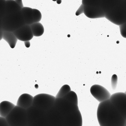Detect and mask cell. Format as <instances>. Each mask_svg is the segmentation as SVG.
Returning <instances> with one entry per match:
<instances>
[{
  "mask_svg": "<svg viewBox=\"0 0 126 126\" xmlns=\"http://www.w3.org/2000/svg\"><path fill=\"white\" fill-rule=\"evenodd\" d=\"M82 5V4L81 5V6H80L77 11L76 13V16H78L83 13V6Z\"/></svg>",
  "mask_w": 126,
  "mask_h": 126,
  "instance_id": "obj_23",
  "label": "cell"
},
{
  "mask_svg": "<svg viewBox=\"0 0 126 126\" xmlns=\"http://www.w3.org/2000/svg\"><path fill=\"white\" fill-rule=\"evenodd\" d=\"M33 97L29 94H23L19 97L16 105L26 110L32 106Z\"/></svg>",
  "mask_w": 126,
  "mask_h": 126,
  "instance_id": "obj_12",
  "label": "cell"
},
{
  "mask_svg": "<svg viewBox=\"0 0 126 126\" xmlns=\"http://www.w3.org/2000/svg\"><path fill=\"white\" fill-rule=\"evenodd\" d=\"M26 24L29 25L33 23L32 9L24 7L21 10Z\"/></svg>",
  "mask_w": 126,
  "mask_h": 126,
  "instance_id": "obj_15",
  "label": "cell"
},
{
  "mask_svg": "<svg viewBox=\"0 0 126 126\" xmlns=\"http://www.w3.org/2000/svg\"><path fill=\"white\" fill-rule=\"evenodd\" d=\"M5 118L9 126H28L26 110L16 105Z\"/></svg>",
  "mask_w": 126,
  "mask_h": 126,
  "instance_id": "obj_3",
  "label": "cell"
},
{
  "mask_svg": "<svg viewBox=\"0 0 126 126\" xmlns=\"http://www.w3.org/2000/svg\"><path fill=\"white\" fill-rule=\"evenodd\" d=\"M12 32L18 40L22 41H29L33 37L29 25L25 24Z\"/></svg>",
  "mask_w": 126,
  "mask_h": 126,
  "instance_id": "obj_11",
  "label": "cell"
},
{
  "mask_svg": "<svg viewBox=\"0 0 126 126\" xmlns=\"http://www.w3.org/2000/svg\"><path fill=\"white\" fill-rule=\"evenodd\" d=\"M3 31L2 39L7 42L11 48H14L18 39L12 32Z\"/></svg>",
  "mask_w": 126,
  "mask_h": 126,
  "instance_id": "obj_14",
  "label": "cell"
},
{
  "mask_svg": "<svg viewBox=\"0 0 126 126\" xmlns=\"http://www.w3.org/2000/svg\"><path fill=\"white\" fill-rule=\"evenodd\" d=\"M53 107L64 117L79 110L78 105L62 98H56Z\"/></svg>",
  "mask_w": 126,
  "mask_h": 126,
  "instance_id": "obj_6",
  "label": "cell"
},
{
  "mask_svg": "<svg viewBox=\"0 0 126 126\" xmlns=\"http://www.w3.org/2000/svg\"></svg>",
  "mask_w": 126,
  "mask_h": 126,
  "instance_id": "obj_28",
  "label": "cell"
},
{
  "mask_svg": "<svg viewBox=\"0 0 126 126\" xmlns=\"http://www.w3.org/2000/svg\"><path fill=\"white\" fill-rule=\"evenodd\" d=\"M30 25L33 36H40L43 34L44 28L40 22L33 23Z\"/></svg>",
  "mask_w": 126,
  "mask_h": 126,
  "instance_id": "obj_17",
  "label": "cell"
},
{
  "mask_svg": "<svg viewBox=\"0 0 126 126\" xmlns=\"http://www.w3.org/2000/svg\"><path fill=\"white\" fill-rule=\"evenodd\" d=\"M61 1V0H60V1H59V0H57V1L59 2H58L57 3H58V4H60V3H61V2H60V1Z\"/></svg>",
  "mask_w": 126,
  "mask_h": 126,
  "instance_id": "obj_27",
  "label": "cell"
},
{
  "mask_svg": "<svg viewBox=\"0 0 126 126\" xmlns=\"http://www.w3.org/2000/svg\"><path fill=\"white\" fill-rule=\"evenodd\" d=\"M118 81V77L115 74L113 75L111 77V85L112 89L113 90L116 89Z\"/></svg>",
  "mask_w": 126,
  "mask_h": 126,
  "instance_id": "obj_21",
  "label": "cell"
},
{
  "mask_svg": "<svg viewBox=\"0 0 126 126\" xmlns=\"http://www.w3.org/2000/svg\"><path fill=\"white\" fill-rule=\"evenodd\" d=\"M26 110L28 126H47L49 124L47 112L32 106Z\"/></svg>",
  "mask_w": 126,
  "mask_h": 126,
  "instance_id": "obj_4",
  "label": "cell"
},
{
  "mask_svg": "<svg viewBox=\"0 0 126 126\" xmlns=\"http://www.w3.org/2000/svg\"><path fill=\"white\" fill-rule=\"evenodd\" d=\"M71 91L70 86L68 85L65 84L61 87L55 97L56 98H62Z\"/></svg>",
  "mask_w": 126,
  "mask_h": 126,
  "instance_id": "obj_19",
  "label": "cell"
},
{
  "mask_svg": "<svg viewBox=\"0 0 126 126\" xmlns=\"http://www.w3.org/2000/svg\"><path fill=\"white\" fill-rule=\"evenodd\" d=\"M97 116L100 126H125V119L109 99L100 102L98 106Z\"/></svg>",
  "mask_w": 126,
  "mask_h": 126,
  "instance_id": "obj_1",
  "label": "cell"
},
{
  "mask_svg": "<svg viewBox=\"0 0 126 126\" xmlns=\"http://www.w3.org/2000/svg\"><path fill=\"white\" fill-rule=\"evenodd\" d=\"M82 119L79 110L64 117L62 126H82Z\"/></svg>",
  "mask_w": 126,
  "mask_h": 126,
  "instance_id": "obj_9",
  "label": "cell"
},
{
  "mask_svg": "<svg viewBox=\"0 0 126 126\" xmlns=\"http://www.w3.org/2000/svg\"><path fill=\"white\" fill-rule=\"evenodd\" d=\"M62 98L72 103L78 105L77 95L76 93L73 91L71 90Z\"/></svg>",
  "mask_w": 126,
  "mask_h": 126,
  "instance_id": "obj_18",
  "label": "cell"
},
{
  "mask_svg": "<svg viewBox=\"0 0 126 126\" xmlns=\"http://www.w3.org/2000/svg\"><path fill=\"white\" fill-rule=\"evenodd\" d=\"M56 98L48 94H40L33 97L32 106L47 112L53 106Z\"/></svg>",
  "mask_w": 126,
  "mask_h": 126,
  "instance_id": "obj_5",
  "label": "cell"
},
{
  "mask_svg": "<svg viewBox=\"0 0 126 126\" xmlns=\"http://www.w3.org/2000/svg\"><path fill=\"white\" fill-rule=\"evenodd\" d=\"M33 23L39 22L41 20L42 15L40 11L35 9H32Z\"/></svg>",
  "mask_w": 126,
  "mask_h": 126,
  "instance_id": "obj_20",
  "label": "cell"
},
{
  "mask_svg": "<svg viewBox=\"0 0 126 126\" xmlns=\"http://www.w3.org/2000/svg\"><path fill=\"white\" fill-rule=\"evenodd\" d=\"M0 126H9L5 118L0 116Z\"/></svg>",
  "mask_w": 126,
  "mask_h": 126,
  "instance_id": "obj_22",
  "label": "cell"
},
{
  "mask_svg": "<svg viewBox=\"0 0 126 126\" xmlns=\"http://www.w3.org/2000/svg\"><path fill=\"white\" fill-rule=\"evenodd\" d=\"M112 104L122 117L126 119V94L117 92L111 95L109 98Z\"/></svg>",
  "mask_w": 126,
  "mask_h": 126,
  "instance_id": "obj_7",
  "label": "cell"
},
{
  "mask_svg": "<svg viewBox=\"0 0 126 126\" xmlns=\"http://www.w3.org/2000/svg\"><path fill=\"white\" fill-rule=\"evenodd\" d=\"M25 24L21 10L5 14L2 20L1 30L13 32Z\"/></svg>",
  "mask_w": 126,
  "mask_h": 126,
  "instance_id": "obj_2",
  "label": "cell"
},
{
  "mask_svg": "<svg viewBox=\"0 0 126 126\" xmlns=\"http://www.w3.org/2000/svg\"><path fill=\"white\" fill-rule=\"evenodd\" d=\"M46 113L49 124L53 126H62L64 116L53 106Z\"/></svg>",
  "mask_w": 126,
  "mask_h": 126,
  "instance_id": "obj_10",
  "label": "cell"
},
{
  "mask_svg": "<svg viewBox=\"0 0 126 126\" xmlns=\"http://www.w3.org/2000/svg\"><path fill=\"white\" fill-rule=\"evenodd\" d=\"M16 105L12 103L7 101L0 103V116L5 118Z\"/></svg>",
  "mask_w": 126,
  "mask_h": 126,
  "instance_id": "obj_13",
  "label": "cell"
},
{
  "mask_svg": "<svg viewBox=\"0 0 126 126\" xmlns=\"http://www.w3.org/2000/svg\"><path fill=\"white\" fill-rule=\"evenodd\" d=\"M5 14L20 11L21 8L14 0H6L5 4Z\"/></svg>",
  "mask_w": 126,
  "mask_h": 126,
  "instance_id": "obj_16",
  "label": "cell"
},
{
  "mask_svg": "<svg viewBox=\"0 0 126 126\" xmlns=\"http://www.w3.org/2000/svg\"><path fill=\"white\" fill-rule=\"evenodd\" d=\"M17 4L22 8L24 7L22 0H15Z\"/></svg>",
  "mask_w": 126,
  "mask_h": 126,
  "instance_id": "obj_24",
  "label": "cell"
},
{
  "mask_svg": "<svg viewBox=\"0 0 126 126\" xmlns=\"http://www.w3.org/2000/svg\"><path fill=\"white\" fill-rule=\"evenodd\" d=\"M24 44L26 47L28 48L30 47V42L29 41L24 42Z\"/></svg>",
  "mask_w": 126,
  "mask_h": 126,
  "instance_id": "obj_25",
  "label": "cell"
},
{
  "mask_svg": "<svg viewBox=\"0 0 126 126\" xmlns=\"http://www.w3.org/2000/svg\"><path fill=\"white\" fill-rule=\"evenodd\" d=\"M3 31L0 30V41L2 39Z\"/></svg>",
  "mask_w": 126,
  "mask_h": 126,
  "instance_id": "obj_26",
  "label": "cell"
},
{
  "mask_svg": "<svg viewBox=\"0 0 126 126\" xmlns=\"http://www.w3.org/2000/svg\"><path fill=\"white\" fill-rule=\"evenodd\" d=\"M90 92L92 96L100 102L109 99L111 95L107 89L98 84L92 86Z\"/></svg>",
  "mask_w": 126,
  "mask_h": 126,
  "instance_id": "obj_8",
  "label": "cell"
}]
</instances>
